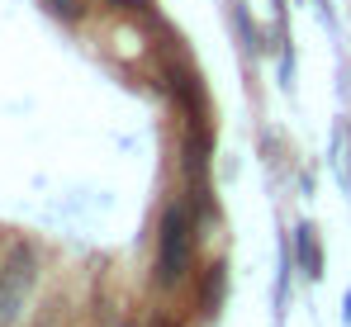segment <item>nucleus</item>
Masks as SVG:
<instances>
[{
  "label": "nucleus",
  "instance_id": "1",
  "mask_svg": "<svg viewBox=\"0 0 351 327\" xmlns=\"http://www.w3.org/2000/svg\"><path fill=\"white\" fill-rule=\"evenodd\" d=\"M29 284H34V261L29 252H19L10 266H0V327L19 313V299L29 294Z\"/></svg>",
  "mask_w": 351,
  "mask_h": 327
}]
</instances>
